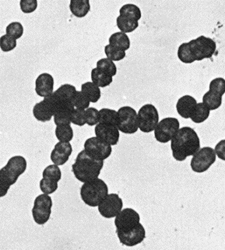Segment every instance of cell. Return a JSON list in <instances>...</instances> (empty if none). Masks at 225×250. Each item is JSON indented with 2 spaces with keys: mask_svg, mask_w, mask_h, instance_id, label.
<instances>
[{
  "mask_svg": "<svg viewBox=\"0 0 225 250\" xmlns=\"http://www.w3.org/2000/svg\"><path fill=\"white\" fill-rule=\"evenodd\" d=\"M52 200L48 194L43 193L35 198L32 216L35 223L43 226L48 222L52 214Z\"/></svg>",
  "mask_w": 225,
  "mask_h": 250,
  "instance_id": "obj_7",
  "label": "cell"
},
{
  "mask_svg": "<svg viewBox=\"0 0 225 250\" xmlns=\"http://www.w3.org/2000/svg\"><path fill=\"white\" fill-rule=\"evenodd\" d=\"M96 137L112 146H116L119 141V130L116 126L98 123L94 129Z\"/></svg>",
  "mask_w": 225,
  "mask_h": 250,
  "instance_id": "obj_15",
  "label": "cell"
},
{
  "mask_svg": "<svg viewBox=\"0 0 225 250\" xmlns=\"http://www.w3.org/2000/svg\"><path fill=\"white\" fill-rule=\"evenodd\" d=\"M21 11L24 14H31L35 12L38 7V1L37 0H21L20 2Z\"/></svg>",
  "mask_w": 225,
  "mask_h": 250,
  "instance_id": "obj_42",
  "label": "cell"
},
{
  "mask_svg": "<svg viewBox=\"0 0 225 250\" xmlns=\"http://www.w3.org/2000/svg\"><path fill=\"white\" fill-rule=\"evenodd\" d=\"M71 122L73 125L82 127L87 124L86 112L85 110L75 108L71 116Z\"/></svg>",
  "mask_w": 225,
  "mask_h": 250,
  "instance_id": "obj_40",
  "label": "cell"
},
{
  "mask_svg": "<svg viewBox=\"0 0 225 250\" xmlns=\"http://www.w3.org/2000/svg\"><path fill=\"white\" fill-rule=\"evenodd\" d=\"M75 107L73 103H63L57 106L54 115V122L58 125H70L71 116Z\"/></svg>",
  "mask_w": 225,
  "mask_h": 250,
  "instance_id": "obj_19",
  "label": "cell"
},
{
  "mask_svg": "<svg viewBox=\"0 0 225 250\" xmlns=\"http://www.w3.org/2000/svg\"><path fill=\"white\" fill-rule=\"evenodd\" d=\"M117 127L119 131H122L124 134H135L139 128L136 111L129 106H122L118 109Z\"/></svg>",
  "mask_w": 225,
  "mask_h": 250,
  "instance_id": "obj_6",
  "label": "cell"
},
{
  "mask_svg": "<svg viewBox=\"0 0 225 250\" xmlns=\"http://www.w3.org/2000/svg\"><path fill=\"white\" fill-rule=\"evenodd\" d=\"M76 92L77 90L74 85L70 84H63L61 86H59L56 91L54 92V94L61 101L73 103V97H75Z\"/></svg>",
  "mask_w": 225,
  "mask_h": 250,
  "instance_id": "obj_28",
  "label": "cell"
},
{
  "mask_svg": "<svg viewBox=\"0 0 225 250\" xmlns=\"http://www.w3.org/2000/svg\"><path fill=\"white\" fill-rule=\"evenodd\" d=\"M103 167L104 161L93 159L87 154L85 150H82L72 166V172L79 181L86 183L98 178Z\"/></svg>",
  "mask_w": 225,
  "mask_h": 250,
  "instance_id": "obj_2",
  "label": "cell"
},
{
  "mask_svg": "<svg viewBox=\"0 0 225 250\" xmlns=\"http://www.w3.org/2000/svg\"><path fill=\"white\" fill-rule=\"evenodd\" d=\"M99 123L105 125H118V111L112 109L103 108L99 110Z\"/></svg>",
  "mask_w": 225,
  "mask_h": 250,
  "instance_id": "obj_29",
  "label": "cell"
},
{
  "mask_svg": "<svg viewBox=\"0 0 225 250\" xmlns=\"http://www.w3.org/2000/svg\"><path fill=\"white\" fill-rule=\"evenodd\" d=\"M40 189L42 193L49 195L57 190L58 182L49 179L42 178L40 181Z\"/></svg>",
  "mask_w": 225,
  "mask_h": 250,
  "instance_id": "obj_39",
  "label": "cell"
},
{
  "mask_svg": "<svg viewBox=\"0 0 225 250\" xmlns=\"http://www.w3.org/2000/svg\"><path fill=\"white\" fill-rule=\"evenodd\" d=\"M140 223L139 213L132 208H125L118 213L114 219L116 234L124 233L134 229Z\"/></svg>",
  "mask_w": 225,
  "mask_h": 250,
  "instance_id": "obj_9",
  "label": "cell"
},
{
  "mask_svg": "<svg viewBox=\"0 0 225 250\" xmlns=\"http://www.w3.org/2000/svg\"><path fill=\"white\" fill-rule=\"evenodd\" d=\"M90 101L81 91L76 92L73 97V104L75 108L87 110L90 106Z\"/></svg>",
  "mask_w": 225,
  "mask_h": 250,
  "instance_id": "obj_37",
  "label": "cell"
},
{
  "mask_svg": "<svg viewBox=\"0 0 225 250\" xmlns=\"http://www.w3.org/2000/svg\"><path fill=\"white\" fill-rule=\"evenodd\" d=\"M91 80L92 83L98 87L104 88L111 85L113 82V77L98 68H94L91 71Z\"/></svg>",
  "mask_w": 225,
  "mask_h": 250,
  "instance_id": "obj_25",
  "label": "cell"
},
{
  "mask_svg": "<svg viewBox=\"0 0 225 250\" xmlns=\"http://www.w3.org/2000/svg\"><path fill=\"white\" fill-rule=\"evenodd\" d=\"M222 97L223 95L209 90L202 97V104L210 110H217L222 106Z\"/></svg>",
  "mask_w": 225,
  "mask_h": 250,
  "instance_id": "obj_22",
  "label": "cell"
},
{
  "mask_svg": "<svg viewBox=\"0 0 225 250\" xmlns=\"http://www.w3.org/2000/svg\"><path fill=\"white\" fill-rule=\"evenodd\" d=\"M116 24L121 32L125 33V34L134 32L139 27L138 21L121 15L117 17Z\"/></svg>",
  "mask_w": 225,
  "mask_h": 250,
  "instance_id": "obj_26",
  "label": "cell"
},
{
  "mask_svg": "<svg viewBox=\"0 0 225 250\" xmlns=\"http://www.w3.org/2000/svg\"><path fill=\"white\" fill-rule=\"evenodd\" d=\"M84 147L85 152L90 157L102 161L107 159L112 152L111 145L101 140L97 137H91L87 139Z\"/></svg>",
  "mask_w": 225,
  "mask_h": 250,
  "instance_id": "obj_11",
  "label": "cell"
},
{
  "mask_svg": "<svg viewBox=\"0 0 225 250\" xmlns=\"http://www.w3.org/2000/svg\"><path fill=\"white\" fill-rule=\"evenodd\" d=\"M96 68H98L102 72H105L106 74L111 76L112 77L115 76L117 73L116 65L112 60L107 59V58L100 59L99 61H97Z\"/></svg>",
  "mask_w": 225,
  "mask_h": 250,
  "instance_id": "obj_33",
  "label": "cell"
},
{
  "mask_svg": "<svg viewBox=\"0 0 225 250\" xmlns=\"http://www.w3.org/2000/svg\"><path fill=\"white\" fill-rule=\"evenodd\" d=\"M119 14L121 16L129 17L130 19L135 20L136 21L141 19L142 17L141 10L134 4L129 3L122 6L119 10Z\"/></svg>",
  "mask_w": 225,
  "mask_h": 250,
  "instance_id": "obj_30",
  "label": "cell"
},
{
  "mask_svg": "<svg viewBox=\"0 0 225 250\" xmlns=\"http://www.w3.org/2000/svg\"><path fill=\"white\" fill-rule=\"evenodd\" d=\"M54 89V79L49 73H42L38 76L35 81V92L39 97H48L52 95Z\"/></svg>",
  "mask_w": 225,
  "mask_h": 250,
  "instance_id": "obj_18",
  "label": "cell"
},
{
  "mask_svg": "<svg viewBox=\"0 0 225 250\" xmlns=\"http://www.w3.org/2000/svg\"><path fill=\"white\" fill-rule=\"evenodd\" d=\"M27 167V160L23 156H13L9 159L7 164L0 169V197L6 195L10 187L17 183Z\"/></svg>",
  "mask_w": 225,
  "mask_h": 250,
  "instance_id": "obj_3",
  "label": "cell"
},
{
  "mask_svg": "<svg viewBox=\"0 0 225 250\" xmlns=\"http://www.w3.org/2000/svg\"><path fill=\"white\" fill-rule=\"evenodd\" d=\"M197 104V100L192 96L185 95L181 97V98L179 99L176 104L178 114H180L181 118L189 119Z\"/></svg>",
  "mask_w": 225,
  "mask_h": 250,
  "instance_id": "obj_20",
  "label": "cell"
},
{
  "mask_svg": "<svg viewBox=\"0 0 225 250\" xmlns=\"http://www.w3.org/2000/svg\"><path fill=\"white\" fill-rule=\"evenodd\" d=\"M56 136L59 142H70L73 139V128L70 125H58L56 128Z\"/></svg>",
  "mask_w": 225,
  "mask_h": 250,
  "instance_id": "obj_31",
  "label": "cell"
},
{
  "mask_svg": "<svg viewBox=\"0 0 225 250\" xmlns=\"http://www.w3.org/2000/svg\"><path fill=\"white\" fill-rule=\"evenodd\" d=\"M6 34L15 38L16 40L20 39L23 34V25L20 22H12L8 25L6 28Z\"/></svg>",
  "mask_w": 225,
  "mask_h": 250,
  "instance_id": "obj_36",
  "label": "cell"
},
{
  "mask_svg": "<svg viewBox=\"0 0 225 250\" xmlns=\"http://www.w3.org/2000/svg\"><path fill=\"white\" fill-rule=\"evenodd\" d=\"M117 235L122 245L126 247H133L140 244L145 239L146 231L143 225L139 223V226L134 229L124 233H118Z\"/></svg>",
  "mask_w": 225,
  "mask_h": 250,
  "instance_id": "obj_16",
  "label": "cell"
},
{
  "mask_svg": "<svg viewBox=\"0 0 225 250\" xmlns=\"http://www.w3.org/2000/svg\"><path fill=\"white\" fill-rule=\"evenodd\" d=\"M214 150L210 147H204L198 150L191 160V168L198 173L206 172L216 161Z\"/></svg>",
  "mask_w": 225,
  "mask_h": 250,
  "instance_id": "obj_10",
  "label": "cell"
},
{
  "mask_svg": "<svg viewBox=\"0 0 225 250\" xmlns=\"http://www.w3.org/2000/svg\"><path fill=\"white\" fill-rule=\"evenodd\" d=\"M109 194V188L104 180L96 178L84 183L80 188V197L88 206L95 208Z\"/></svg>",
  "mask_w": 225,
  "mask_h": 250,
  "instance_id": "obj_4",
  "label": "cell"
},
{
  "mask_svg": "<svg viewBox=\"0 0 225 250\" xmlns=\"http://www.w3.org/2000/svg\"><path fill=\"white\" fill-rule=\"evenodd\" d=\"M17 40L15 38H11L7 34L2 35L0 38V47L3 52H10L15 49L17 47Z\"/></svg>",
  "mask_w": 225,
  "mask_h": 250,
  "instance_id": "obj_38",
  "label": "cell"
},
{
  "mask_svg": "<svg viewBox=\"0 0 225 250\" xmlns=\"http://www.w3.org/2000/svg\"><path fill=\"white\" fill-rule=\"evenodd\" d=\"M225 141L222 140L219 143H218V145L216 146L215 149H214L216 155H217L220 159H222V160H225Z\"/></svg>",
  "mask_w": 225,
  "mask_h": 250,
  "instance_id": "obj_44",
  "label": "cell"
},
{
  "mask_svg": "<svg viewBox=\"0 0 225 250\" xmlns=\"http://www.w3.org/2000/svg\"><path fill=\"white\" fill-rule=\"evenodd\" d=\"M210 112V110L207 108V106H205L202 103H197L189 118L194 123H202L209 118Z\"/></svg>",
  "mask_w": 225,
  "mask_h": 250,
  "instance_id": "obj_27",
  "label": "cell"
},
{
  "mask_svg": "<svg viewBox=\"0 0 225 250\" xmlns=\"http://www.w3.org/2000/svg\"><path fill=\"white\" fill-rule=\"evenodd\" d=\"M138 125L142 132L155 131L159 122L158 111L154 105L145 104L138 112Z\"/></svg>",
  "mask_w": 225,
  "mask_h": 250,
  "instance_id": "obj_8",
  "label": "cell"
},
{
  "mask_svg": "<svg viewBox=\"0 0 225 250\" xmlns=\"http://www.w3.org/2000/svg\"><path fill=\"white\" fill-rule=\"evenodd\" d=\"M109 44L126 51L130 47V40L128 35L122 32H116L112 34L109 38Z\"/></svg>",
  "mask_w": 225,
  "mask_h": 250,
  "instance_id": "obj_23",
  "label": "cell"
},
{
  "mask_svg": "<svg viewBox=\"0 0 225 250\" xmlns=\"http://www.w3.org/2000/svg\"><path fill=\"white\" fill-rule=\"evenodd\" d=\"M69 10L73 16L78 18L86 17L90 10V2L88 0H71Z\"/></svg>",
  "mask_w": 225,
  "mask_h": 250,
  "instance_id": "obj_21",
  "label": "cell"
},
{
  "mask_svg": "<svg viewBox=\"0 0 225 250\" xmlns=\"http://www.w3.org/2000/svg\"><path fill=\"white\" fill-rule=\"evenodd\" d=\"M209 89L211 91L223 95L225 93V80L224 78H216L210 82Z\"/></svg>",
  "mask_w": 225,
  "mask_h": 250,
  "instance_id": "obj_43",
  "label": "cell"
},
{
  "mask_svg": "<svg viewBox=\"0 0 225 250\" xmlns=\"http://www.w3.org/2000/svg\"><path fill=\"white\" fill-rule=\"evenodd\" d=\"M86 112L87 125L89 126H94L99 123V110L94 107H89L85 110Z\"/></svg>",
  "mask_w": 225,
  "mask_h": 250,
  "instance_id": "obj_41",
  "label": "cell"
},
{
  "mask_svg": "<svg viewBox=\"0 0 225 250\" xmlns=\"http://www.w3.org/2000/svg\"><path fill=\"white\" fill-rule=\"evenodd\" d=\"M42 176L43 178L49 179V180L59 182L62 178V172L59 169V166L54 164L46 167L42 172Z\"/></svg>",
  "mask_w": 225,
  "mask_h": 250,
  "instance_id": "obj_35",
  "label": "cell"
},
{
  "mask_svg": "<svg viewBox=\"0 0 225 250\" xmlns=\"http://www.w3.org/2000/svg\"><path fill=\"white\" fill-rule=\"evenodd\" d=\"M56 110V104L50 95L41 102L37 103L33 108V115L38 122H49L55 115Z\"/></svg>",
  "mask_w": 225,
  "mask_h": 250,
  "instance_id": "obj_14",
  "label": "cell"
},
{
  "mask_svg": "<svg viewBox=\"0 0 225 250\" xmlns=\"http://www.w3.org/2000/svg\"><path fill=\"white\" fill-rule=\"evenodd\" d=\"M123 202L116 193H110L98 205V211L105 218H115L122 210Z\"/></svg>",
  "mask_w": 225,
  "mask_h": 250,
  "instance_id": "obj_13",
  "label": "cell"
},
{
  "mask_svg": "<svg viewBox=\"0 0 225 250\" xmlns=\"http://www.w3.org/2000/svg\"><path fill=\"white\" fill-rule=\"evenodd\" d=\"M105 53L107 56V59H110L112 62L121 61L126 56V51L110 44L105 46Z\"/></svg>",
  "mask_w": 225,
  "mask_h": 250,
  "instance_id": "obj_32",
  "label": "cell"
},
{
  "mask_svg": "<svg viewBox=\"0 0 225 250\" xmlns=\"http://www.w3.org/2000/svg\"><path fill=\"white\" fill-rule=\"evenodd\" d=\"M172 156L177 161H185L201 149V140L194 129L189 127L180 128L172 139Z\"/></svg>",
  "mask_w": 225,
  "mask_h": 250,
  "instance_id": "obj_1",
  "label": "cell"
},
{
  "mask_svg": "<svg viewBox=\"0 0 225 250\" xmlns=\"http://www.w3.org/2000/svg\"><path fill=\"white\" fill-rule=\"evenodd\" d=\"M191 54L196 61H202L205 59H210L215 53L217 44L212 38L200 36L188 43Z\"/></svg>",
  "mask_w": 225,
  "mask_h": 250,
  "instance_id": "obj_5",
  "label": "cell"
},
{
  "mask_svg": "<svg viewBox=\"0 0 225 250\" xmlns=\"http://www.w3.org/2000/svg\"><path fill=\"white\" fill-rule=\"evenodd\" d=\"M73 152V147L69 142H58L51 153V160L54 164L63 166L69 160V156Z\"/></svg>",
  "mask_w": 225,
  "mask_h": 250,
  "instance_id": "obj_17",
  "label": "cell"
},
{
  "mask_svg": "<svg viewBox=\"0 0 225 250\" xmlns=\"http://www.w3.org/2000/svg\"><path fill=\"white\" fill-rule=\"evenodd\" d=\"M179 120L175 118H166L158 122L155 129V137L160 143H168L180 130Z\"/></svg>",
  "mask_w": 225,
  "mask_h": 250,
  "instance_id": "obj_12",
  "label": "cell"
},
{
  "mask_svg": "<svg viewBox=\"0 0 225 250\" xmlns=\"http://www.w3.org/2000/svg\"><path fill=\"white\" fill-rule=\"evenodd\" d=\"M178 58L181 62L185 63V64H191V63L196 62L193 55L191 54L188 43H183L179 47Z\"/></svg>",
  "mask_w": 225,
  "mask_h": 250,
  "instance_id": "obj_34",
  "label": "cell"
},
{
  "mask_svg": "<svg viewBox=\"0 0 225 250\" xmlns=\"http://www.w3.org/2000/svg\"><path fill=\"white\" fill-rule=\"evenodd\" d=\"M88 100L91 103H97L101 97V92L100 88L93 83L92 82H88L81 85V90Z\"/></svg>",
  "mask_w": 225,
  "mask_h": 250,
  "instance_id": "obj_24",
  "label": "cell"
}]
</instances>
